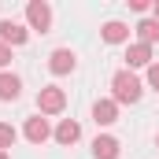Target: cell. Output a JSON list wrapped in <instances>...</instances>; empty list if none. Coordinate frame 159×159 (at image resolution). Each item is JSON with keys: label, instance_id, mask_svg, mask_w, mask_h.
I'll list each match as a JSON object with an SVG mask.
<instances>
[{"label": "cell", "instance_id": "obj_1", "mask_svg": "<svg viewBox=\"0 0 159 159\" xmlns=\"http://www.w3.org/2000/svg\"><path fill=\"white\" fill-rule=\"evenodd\" d=\"M111 100L115 104H137L141 100V93H144V85H141V78L133 74V70H119L115 78H111Z\"/></svg>", "mask_w": 159, "mask_h": 159}, {"label": "cell", "instance_id": "obj_2", "mask_svg": "<svg viewBox=\"0 0 159 159\" xmlns=\"http://www.w3.org/2000/svg\"><path fill=\"white\" fill-rule=\"evenodd\" d=\"M63 107H67V93L59 85H44L37 93V111L41 115H59Z\"/></svg>", "mask_w": 159, "mask_h": 159}, {"label": "cell", "instance_id": "obj_3", "mask_svg": "<svg viewBox=\"0 0 159 159\" xmlns=\"http://www.w3.org/2000/svg\"><path fill=\"white\" fill-rule=\"evenodd\" d=\"M26 22H30V30L48 34V26H52V7H48L44 0H30V4H26Z\"/></svg>", "mask_w": 159, "mask_h": 159}, {"label": "cell", "instance_id": "obj_4", "mask_svg": "<svg viewBox=\"0 0 159 159\" xmlns=\"http://www.w3.org/2000/svg\"><path fill=\"white\" fill-rule=\"evenodd\" d=\"M74 67H78V59H74L70 48H56V52L48 56V70H52V74H70Z\"/></svg>", "mask_w": 159, "mask_h": 159}, {"label": "cell", "instance_id": "obj_5", "mask_svg": "<svg viewBox=\"0 0 159 159\" xmlns=\"http://www.w3.org/2000/svg\"><path fill=\"white\" fill-rule=\"evenodd\" d=\"M26 141L30 144H44L48 137H52V129H48V119H41V115H34V119H26Z\"/></svg>", "mask_w": 159, "mask_h": 159}, {"label": "cell", "instance_id": "obj_6", "mask_svg": "<svg viewBox=\"0 0 159 159\" xmlns=\"http://www.w3.org/2000/svg\"><path fill=\"white\" fill-rule=\"evenodd\" d=\"M26 37H30V30L26 26H19V22H11V19H4L0 22V41L11 48V44H26Z\"/></svg>", "mask_w": 159, "mask_h": 159}, {"label": "cell", "instance_id": "obj_7", "mask_svg": "<svg viewBox=\"0 0 159 159\" xmlns=\"http://www.w3.org/2000/svg\"><path fill=\"white\" fill-rule=\"evenodd\" d=\"M133 67H152V48L141 41L126 48V70H133Z\"/></svg>", "mask_w": 159, "mask_h": 159}, {"label": "cell", "instance_id": "obj_8", "mask_svg": "<svg viewBox=\"0 0 159 159\" xmlns=\"http://www.w3.org/2000/svg\"><path fill=\"white\" fill-rule=\"evenodd\" d=\"M115 119H119V104L115 100H96L93 104V122L96 126H111Z\"/></svg>", "mask_w": 159, "mask_h": 159}, {"label": "cell", "instance_id": "obj_9", "mask_svg": "<svg viewBox=\"0 0 159 159\" xmlns=\"http://www.w3.org/2000/svg\"><path fill=\"white\" fill-rule=\"evenodd\" d=\"M119 152H122V144L115 141V137H107V133L93 141V156L96 159H119Z\"/></svg>", "mask_w": 159, "mask_h": 159}, {"label": "cell", "instance_id": "obj_10", "mask_svg": "<svg viewBox=\"0 0 159 159\" xmlns=\"http://www.w3.org/2000/svg\"><path fill=\"white\" fill-rule=\"evenodd\" d=\"M100 34H104V41H107V44H122V41H129V26L111 19V22H104V30H100Z\"/></svg>", "mask_w": 159, "mask_h": 159}, {"label": "cell", "instance_id": "obj_11", "mask_svg": "<svg viewBox=\"0 0 159 159\" xmlns=\"http://www.w3.org/2000/svg\"><path fill=\"white\" fill-rule=\"evenodd\" d=\"M19 93H22V81L19 74H0V100H19Z\"/></svg>", "mask_w": 159, "mask_h": 159}, {"label": "cell", "instance_id": "obj_12", "mask_svg": "<svg viewBox=\"0 0 159 159\" xmlns=\"http://www.w3.org/2000/svg\"><path fill=\"white\" fill-rule=\"evenodd\" d=\"M78 137H81V126L74 119H63L59 126H56V141H59V144H74Z\"/></svg>", "mask_w": 159, "mask_h": 159}, {"label": "cell", "instance_id": "obj_13", "mask_svg": "<svg viewBox=\"0 0 159 159\" xmlns=\"http://www.w3.org/2000/svg\"><path fill=\"white\" fill-rule=\"evenodd\" d=\"M133 30H137L141 44H148V48H152V44L159 41V22H156V19H141V22H137Z\"/></svg>", "mask_w": 159, "mask_h": 159}, {"label": "cell", "instance_id": "obj_14", "mask_svg": "<svg viewBox=\"0 0 159 159\" xmlns=\"http://www.w3.org/2000/svg\"><path fill=\"white\" fill-rule=\"evenodd\" d=\"M15 137H19L15 126H11V122H0V152H7V148L15 144Z\"/></svg>", "mask_w": 159, "mask_h": 159}, {"label": "cell", "instance_id": "obj_15", "mask_svg": "<svg viewBox=\"0 0 159 159\" xmlns=\"http://www.w3.org/2000/svg\"><path fill=\"white\" fill-rule=\"evenodd\" d=\"M148 85L159 93V63H152V67H148Z\"/></svg>", "mask_w": 159, "mask_h": 159}, {"label": "cell", "instance_id": "obj_16", "mask_svg": "<svg viewBox=\"0 0 159 159\" xmlns=\"http://www.w3.org/2000/svg\"><path fill=\"white\" fill-rule=\"evenodd\" d=\"M7 63H11V48L0 41V67H7Z\"/></svg>", "mask_w": 159, "mask_h": 159}, {"label": "cell", "instance_id": "obj_17", "mask_svg": "<svg viewBox=\"0 0 159 159\" xmlns=\"http://www.w3.org/2000/svg\"><path fill=\"white\" fill-rule=\"evenodd\" d=\"M152 11H156V22H159V0H156V4H152Z\"/></svg>", "mask_w": 159, "mask_h": 159}, {"label": "cell", "instance_id": "obj_18", "mask_svg": "<svg viewBox=\"0 0 159 159\" xmlns=\"http://www.w3.org/2000/svg\"><path fill=\"white\" fill-rule=\"evenodd\" d=\"M0 159H11V156H7V152H0Z\"/></svg>", "mask_w": 159, "mask_h": 159}, {"label": "cell", "instance_id": "obj_19", "mask_svg": "<svg viewBox=\"0 0 159 159\" xmlns=\"http://www.w3.org/2000/svg\"><path fill=\"white\" fill-rule=\"evenodd\" d=\"M156 148H159V133H156Z\"/></svg>", "mask_w": 159, "mask_h": 159}]
</instances>
